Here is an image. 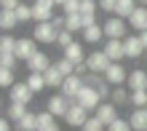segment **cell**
I'll list each match as a JSON object with an SVG mask.
<instances>
[{"mask_svg": "<svg viewBox=\"0 0 147 131\" xmlns=\"http://www.w3.org/2000/svg\"><path fill=\"white\" fill-rule=\"evenodd\" d=\"M80 43H86V46H99L102 43V38H105V27L102 24H91V27H86L83 32H80Z\"/></svg>", "mask_w": 147, "mask_h": 131, "instance_id": "15", "label": "cell"}, {"mask_svg": "<svg viewBox=\"0 0 147 131\" xmlns=\"http://www.w3.org/2000/svg\"><path fill=\"white\" fill-rule=\"evenodd\" d=\"M16 16H19V24H27L30 19H35V16H32V3H30V5L22 3L19 8H16Z\"/></svg>", "mask_w": 147, "mask_h": 131, "instance_id": "32", "label": "cell"}, {"mask_svg": "<svg viewBox=\"0 0 147 131\" xmlns=\"http://www.w3.org/2000/svg\"><path fill=\"white\" fill-rule=\"evenodd\" d=\"M16 131H38V112H27L19 123H16Z\"/></svg>", "mask_w": 147, "mask_h": 131, "instance_id": "25", "label": "cell"}, {"mask_svg": "<svg viewBox=\"0 0 147 131\" xmlns=\"http://www.w3.org/2000/svg\"><path fill=\"white\" fill-rule=\"evenodd\" d=\"M88 118H91V115H88V110H86L83 104L72 102V104H70V110H67V115H64V123H67V126H72V128H83Z\"/></svg>", "mask_w": 147, "mask_h": 131, "instance_id": "4", "label": "cell"}, {"mask_svg": "<svg viewBox=\"0 0 147 131\" xmlns=\"http://www.w3.org/2000/svg\"><path fill=\"white\" fill-rule=\"evenodd\" d=\"M83 86H86V80H83L80 75H70V78H64V83H62V88H59V91H62L67 99H72V102H75Z\"/></svg>", "mask_w": 147, "mask_h": 131, "instance_id": "11", "label": "cell"}, {"mask_svg": "<svg viewBox=\"0 0 147 131\" xmlns=\"http://www.w3.org/2000/svg\"><path fill=\"white\" fill-rule=\"evenodd\" d=\"M105 80L115 88V86H123V83H128V72H126V67L120 64V62H112L110 67H107V72H105Z\"/></svg>", "mask_w": 147, "mask_h": 131, "instance_id": "9", "label": "cell"}, {"mask_svg": "<svg viewBox=\"0 0 147 131\" xmlns=\"http://www.w3.org/2000/svg\"><path fill=\"white\" fill-rule=\"evenodd\" d=\"M27 112H30V107H27V104H16V102H11V104H8V120H13V123H19V120L24 118V115H27Z\"/></svg>", "mask_w": 147, "mask_h": 131, "instance_id": "26", "label": "cell"}, {"mask_svg": "<svg viewBox=\"0 0 147 131\" xmlns=\"http://www.w3.org/2000/svg\"><path fill=\"white\" fill-rule=\"evenodd\" d=\"M0 131H13L11 123H8V118H0Z\"/></svg>", "mask_w": 147, "mask_h": 131, "instance_id": "43", "label": "cell"}, {"mask_svg": "<svg viewBox=\"0 0 147 131\" xmlns=\"http://www.w3.org/2000/svg\"><path fill=\"white\" fill-rule=\"evenodd\" d=\"M75 102H78V104H83V107L88 110V112H96V107H99V104L105 102V99L99 97V91L94 88V86H83V88H80V94H78V99H75Z\"/></svg>", "mask_w": 147, "mask_h": 131, "instance_id": "3", "label": "cell"}, {"mask_svg": "<svg viewBox=\"0 0 147 131\" xmlns=\"http://www.w3.org/2000/svg\"><path fill=\"white\" fill-rule=\"evenodd\" d=\"M136 5H139V0H118V11H115V16L128 19V16L136 11Z\"/></svg>", "mask_w": 147, "mask_h": 131, "instance_id": "27", "label": "cell"}, {"mask_svg": "<svg viewBox=\"0 0 147 131\" xmlns=\"http://www.w3.org/2000/svg\"><path fill=\"white\" fill-rule=\"evenodd\" d=\"M128 27L136 30V35L147 30V5H136V11L128 16Z\"/></svg>", "mask_w": 147, "mask_h": 131, "instance_id": "16", "label": "cell"}, {"mask_svg": "<svg viewBox=\"0 0 147 131\" xmlns=\"http://www.w3.org/2000/svg\"><path fill=\"white\" fill-rule=\"evenodd\" d=\"M99 11V0H80V14L83 16H96Z\"/></svg>", "mask_w": 147, "mask_h": 131, "instance_id": "31", "label": "cell"}, {"mask_svg": "<svg viewBox=\"0 0 147 131\" xmlns=\"http://www.w3.org/2000/svg\"><path fill=\"white\" fill-rule=\"evenodd\" d=\"M32 3H35V0H32Z\"/></svg>", "mask_w": 147, "mask_h": 131, "instance_id": "48", "label": "cell"}, {"mask_svg": "<svg viewBox=\"0 0 147 131\" xmlns=\"http://www.w3.org/2000/svg\"><path fill=\"white\" fill-rule=\"evenodd\" d=\"M128 123L134 131H147V107H134L128 115Z\"/></svg>", "mask_w": 147, "mask_h": 131, "instance_id": "18", "label": "cell"}, {"mask_svg": "<svg viewBox=\"0 0 147 131\" xmlns=\"http://www.w3.org/2000/svg\"><path fill=\"white\" fill-rule=\"evenodd\" d=\"M0 27H3V32H11L13 27H19V16H16V11L3 8V11H0Z\"/></svg>", "mask_w": 147, "mask_h": 131, "instance_id": "21", "label": "cell"}, {"mask_svg": "<svg viewBox=\"0 0 147 131\" xmlns=\"http://www.w3.org/2000/svg\"><path fill=\"white\" fill-rule=\"evenodd\" d=\"M83 46H86V43H70V46H67L64 48V59H70V62L72 64H83L86 62V51H83Z\"/></svg>", "mask_w": 147, "mask_h": 131, "instance_id": "19", "label": "cell"}, {"mask_svg": "<svg viewBox=\"0 0 147 131\" xmlns=\"http://www.w3.org/2000/svg\"><path fill=\"white\" fill-rule=\"evenodd\" d=\"M126 86H128V91H136V88H144L147 91V72H144V70H131Z\"/></svg>", "mask_w": 147, "mask_h": 131, "instance_id": "20", "label": "cell"}, {"mask_svg": "<svg viewBox=\"0 0 147 131\" xmlns=\"http://www.w3.org/2000/svg\"><path fill=\"white\" fill-rule=\"evenodd\" d=\"M105 54L112 59V62H120V59H126V46H123V40H115V38H107L105 40Z\"/></svg>", "mask_w": 147, "mask_h": 131, "instance_id": "14", "label": "cell"}, {"mask_svg": "<svg viewBox=\"0 0 147 131\" xmlns=\"http://www.w3.org/2000/svg\"><path fill=\"white\" fill-rule=\"evenodd\" d=\"M80 131H107V126L102 123L99 118H88V120H86V126H83Z\"/></svg>", "mask_w": 147, "mask_h": 131, "instance_id": "36", "label": "cell"}, {"mask_svg": "<svg viewBox=\"0 0 147 131\" xmlns=\"http://www.w3.org/2000/svg\"><path fill=\"white\" fill-rule=\"evenodd\" d=\"M0 5H3V8H11V11H16L22 3H19V0H0Z\"/></svg>", "mask_w": 147, "mask_h": 131, "instance_id": "42", "label": "cell"}, {"mask_svg": "<svg viewBox=\"0 0 147 131\" xmlns=\"http://www.w3.org/2000/svg\"><path fill=\"white\" fill-rule=\"evenodd\" d=\"M107 131H134V128H131V123H128V120L118 118L115 123H110V126H107Z\"/></svg>", "mask_w": 147, "mask_h": 131, "instance_id": "38", "label": "cell"}, {"mask_svg": "<svg viewBox=\"0 0 147 131\" xmlns=\"http://www.w3.org/2000/svg\"><path fill=\"white\" fill-rule=\"evenodd\" d=\"M131 104H134V107H147V91L144 88L131 91Z\"/></svg>", "mask_w": 147, "mask_h": 131, "instance_id": "35", "label": "cell"}, {"mask_svg": "<svg viewBox=\"0 0 147 131\" xmlns=\"http://www.w3.org/2000/svg\"><path fill=\"white\" fill-rule=\"evenodd\" d=\"M13 54H16L19 62H30V59L38 54V40L35 38H19V40H16Z\"/></svg>", "mask_w": 147, "mask_h": 131, "instance_id": "6", "label": "cell"}, {"mask_svg": "<svg viewBox=\"0 0 147 131\" xmlns=\"http://www.w3.org/2000/svg\"><path fill=\"white\" fill-rule=\"evenodd\" d=\"M94 118H99L105 126L115 123V120H118V104H112V102H102L99 107H96V112H94Z\"/></svg>", "mask_w": 147, "mask_h": 131, "instance_id": "13", "label": "cell"}, {"mask_svg": "<svg viewBox=\"0 0 147 131\" xmlns=\"http://www.w3.org/2000/svg\"><path fill=\"white\" fill-rule=\"evenodd\" d=\"M139 40H142V46L147 48V30H144V32H139Z\"/></svg>", "mask_w": 147, "mask_h": 131, "instance_id": "45", "label": "cell"}, {"mask_svg": "<svg viewBox=\"0 0 147 131\" xmlns=\"http://www.w3.org/2000/svg\"><path fill=\"white\" fill-rule=\"evenodd\" d=\"M72 35H75V32H70V30H62V32H59V38H56V46L67 48L70 43H75V40H72Z\"/></svg>", "mask_w": 147, "mask_h": 131, "instance_id": "37", "label": "cell"}, {"mask_svg": "<svg viewBox=\"0 0 147 131\" xmlns=\"http://www.w3.org/2000/svg\"><path fill=\"white\" fill-rule=\"evenodd\" d=\"M16 40L19 38H13V35H3V38H0V54H13V48H16Z\"/></svg>", "mask_w": 147, "mask_h": 131, "instance_id": "30", "label": "cell"}, {"mask_svg": "<svg viewBox=\"0 0 147 131\" xmlns=\"http://www.w3.org/2000/svg\"><path fill=\"white\" fill-rule=\"evenodd\" d=\"M54 0H35V3H32V16H35V19L32 22H51L54 19Z\"/></svg>", "mask_w": 147, "mask_h": 131, "instance_id": "10", "label": "cell"}, {"mask_svg": "<svg viewBox=\"0 0 147 131\" xmlns=\"http://www.w3.org/2000/svg\"><path fill=\"white\" fill-rule=\"evenodd\" d=\"M16 54H0V67H8V70H13L16 67Z\"/></svg>", "mask_w": 147, "mask_h": 131, "instance_id": "39", "label": "cell"}, {"mask_svg": "<svg viewBox=\"0 0 147 131\" xmlns=\"http://www.w3.org/2000/svg\"><path fill=\"white\" fill-rule=\"evenodd\" d=\"M99 8H102V11H107L110 16H115V11H118V0H99Z\"/></svg>", "mask_w": 147, "mask_h": 131, "instance_id": "40", "label": "cell"}, {"mask_svg": "<svg viewBox=\"0 0 147 131\" xmlns=\"http://www.w3.org/2000/svg\"><path fill=\"white\" fill-rule=\"evenodd\" d=\"M54 3H56V5H64V3H67V0H54Z\"/></svg>", "mask_w": 147, "mask_h": 131, "instance_id": "46", "label": "cell"}, {"mask_svg": "<svg viewBox=\"0 0 147 131\" xmlns=\"http://www.w3.org/2000/svg\"><path fill=\"white\" fill-rule=\"evenodd\" d=\"M83 22H86V27H91V24H99V22H96V16H83Z\"/></svg>", "mask_w": 147, "mask_h": 131, "instance_id": "44", "label": "cell"}, {"mask_svg": "<svg viewBox=\"0 0 147 131\" xmlns=\"http://www.w3.org/2000/svg\"><path fill=\"white\" fill-rule=\"evenodd\" d=\"M8 99L16 102V104H32V99H35V91L30 88L27 83H13L11 88H8Z\"/></svg>", "mask_w": 147, "mask_h": 131, "instance_id": "5", "label": "cell"}, {"mask_svg": "<svg viewBox=\"0 0 147 131\" xmlns=\"http://www.w3.org/2000/svg\"><path fill=\"white\" fill-rule=\"evenodd\" d=\"M86 64H88V70H91V72L105 75V72H107V67L112 64V59L105 54V51H91V54L86 56Z\"/></svg>", "mask_w": 147, "mask_h": 131, "instance_id": "7", "label": "cell"}, {"mask_svg": "<svg viewBox=\"0 0 147 131\" xmlns=\"http://www.w3.org/2000/svg\"><path fill=\"white\" fill-rule=\"evenodd\" d=\"M139 5H147V0H139Z\"/></svg>", "mask_w": 147, "mask_h": 131, "instance_id": "47", "label": "cell"}, {"mask_svg": "<svg viewBox=\"0 0 147 131\" xmlns=\"http://www.w3.org/2000/svg\"><path fill=\"white\" fill-rule=\"evenodd\" d=\"M102 27H105V38H115V40L128 38V19H123V16H110Z\"/></svg>", "mask_w": 147, "mask_h": 131, "instance_id": "1", "label": "cell"}, {"mask_svg": "<svg viewBox=\"0 0 147 131\" xmlns=\"http://www.w3.org/2000/svg\"><path fill=\"white\" fill-rule=\"evenodd\" d=\"M62 8H64V16H70V14H80V0H67Z\"/></svg>", "mask_w": 147, "mask_h": 131, "instance_id": "41", "label": "cell"}, {"mask_svg": "<svg viewBox=\"0 0 147 131\" xmlns=\"http://www.w3.org/2000/svg\"><path fill=\"white\" fill-rule=\"evenodd\" d=\"M144 56H147V54H144Z\"/></svg>", "mask_w": 147, "mask_h": 131, "instance_id": "49", "label": "cell"}, {"mask_svg": "<svg viewBox=\"0 0 147 131\" xmlns=\"http://www.w3.org/2000/svg\"><path fill=\"white\" fill-rule=\"evenodd\" d=\"M67 30H70V32H83L86 30L83 14H70V16H67Z\"/></svg>", "mask_w": 147, "mask_h": 131, "instance_id": "29", "label": "cell"}, {"mask_svg": "<svg viewBox=\"0 0 147 131\" xmlns=\"http://www.w3.org/2000/svg\"><path fill=\"white\" fill-rule=\"evenodd\" d=\"M24 64H27V70H30V72H46V70L54 64V62L48 59V54H46V51H38V54L32 56L30 62H24Z\"/></svg>", "mask_w": 147, "mask_h": 131, "instance_id": "17", "label": "cell"}, {"mask_svg": "<svg viewBox=\"0 0 147 131\" xmlns=\"http://www.w3.org/2000/svg\"><path fill=\"white\" fill-rule=\"evenodd\" d=\"M70 104H72V99H67L64 94L59 91V94H54V97L46 102V110H48L54 118H64V115H67V110H70Z\"/></svg>", "mask_w": 147, "mask_h": 131, "instance_id": "8", "label": "cell"}, {"mask_svg": "<svg viewBox=\"0 0 147 131\" xmlns=\"http://www.w3.org/2000/svg\"><path fill=\"white\" fill-rule=\"evenodd\" d=\"M110 102H112V104H118V107H123V104L131 102V91H126V88H120V86H115V88H112Z\"/></svg>", "mask_w": 147, "mask_h": 131, "instance_id": "28", "label": "cell"}, {"mask_svg": "<svg viewBox=\"0 0 147 131\" xmlns=\"http://www.w3.org/2000/svg\"><path fill=\"white\" fill-rule=\"evenodd\" d=\"M54 64H56V70H59V72H62L64 78L75 75V64L70 62V59H64V56H62V59H59V62H54Z\"/></svg>", "mask_w": 147, "mask_h": 131, "instance_id": "33", "label": "cell"}, {"mask_svg": "<svg viewBox=\"0 0 147 131\" xmlns=\"http://www.w3.org/2000/svg\"><path fill=\"white\" fill-rule=\"evenodd\" d=\"M38 131H59V123H56V118L51 115L48 110L38 112Z\"/></svg>", "mask_w": 147, "mask_h": 131, "instance_id": "22", "label": "cell"}, {"mask_svg": "<svg viewBox=\"0 0 147 131\" xmlns=\"http://www.w3.org/2000/svg\"><path fill=\"white\" fill-rule=\"evenodd\" d=\"M123 46H126V59H139L147 54V48L142 46V40H139V35H128V38H123Z\"/></svg>", "mask_w": 147, "mask_h": 131, "instance_id": "12", "label": "cell"}, {"mask_svg": "<svg viewBox=\"0 0 147 131\" xmlns=\"http://www.w3.org/2000/svg\"><path fill=\"white\" fill-rule=\"evenodd\" d=\"M32 38H35L40 46H54L56 38H59V32H56V27L51 22H38L35 30H32Z\"/></svg>", "mask_w": 147, "mask_h": 131, "instance_id": "2", "label": "cell"}, {"mask_svg": "<svg viewBox=\"0 0 147 131\" xmlns=\"http://www.w3.org/2000/svg\"><path fill=\"white\" fill-rule=\"evenodd\" d=\"M13 83H16V78H13V70H8V67H0V86H3V88H11Z\"/></svg>", "mask_w": 147, "mask_h": 131, "instance_id": "34", "label": "cell"}, {"mask_svg": "<svg viewBox=\"0 0 147 131\" xmlns=\"http://www.w3.org/2000/svg\"><path fill=\"white\" fill-rule=\"evenodd\" d=\"M24 83H27V86H30V88L35 91V94H40L43 88H48V83H46V75H43V72H30Z\"/></svg>", "mask_w": 147, "mask_h": 131, "instance_id": "24", "label": "cell"}, {"mask_svg": "<svg viewBox=\"0 0 147 131\" xmlns=\"http://www.w3.org/2000/svg\"><path fill=\"white\" fill-rule=\"evenodd\" d=\"M43 75H46V83H48V88H62V83H64V75L56 70V64H51V67H48Z\"/></svg>", "mask_w": 147, "mask_h": 131, "instance_id": "23", "label": "cell"}]
</instances>
